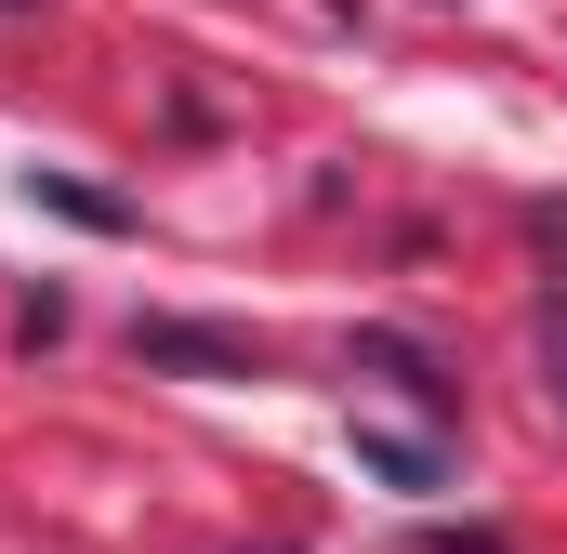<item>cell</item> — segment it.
Masks as SVG:
<instances>
[{"instance_id":"cell-1","label":"cell","mask_w":567,"mask_h":554,"mask_svg":"<svg viewBox=\"0 0 567 554\" xmlns=\"http://www.w3.org/2000/svg\"><path fill=\"white\" fill-rule=\"evenodd\" d=\"M158 370H251V343L238 330H185V317H158V330H133Z\"/></svg>"},{"instance_id":"cell-2","label":"cell","mask_w":567,"mask_h":554,"mask_svg":"<svg viewBox=\"0 0 567 554\" xmlns=\"http://www.w3.org/2000/svg\"><path fill=\"white\" fill-rule=\"evenodd\" d=\"M357 462H370V475H396V489H435V449H423V435H383V422H370V435H357Z\"/></svg>"}]
</instances>
